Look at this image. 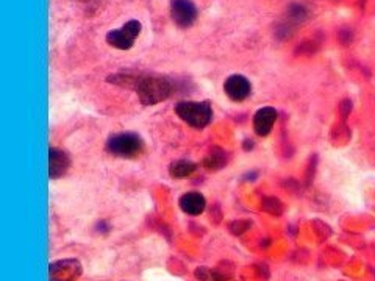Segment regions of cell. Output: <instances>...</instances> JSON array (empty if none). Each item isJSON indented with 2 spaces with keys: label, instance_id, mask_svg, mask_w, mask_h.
Returning <instances> with one entry per match:
<instances>
[{
  "label": "cell",
  "instance_id": "30bf717a",
  "mask_svg": "<svg viewBox=\"0 0 375 281\" xmlns=\"http://www.w3.org/2000/svg\"><path fill=\"white\" fill-rule=\"evenodd\" d=\"M179 205L181 208V211L188 216H198L202 214L205 211L206 206V200L201 192H186L183 194L180 200H179Z\"/></svg>",
  "mask_w": 375,
  "mask_h": 281
},
{
  "label": "cell",
  "instance_id": "277c9868",
  "mask_svg": "<svg viewBox=\"0 0 375 281\" xmlns=\"http://www.w3.org/2000/svg\"><path fill=\"white\" fill-rule=\"evenodd\" d=\"M141 22L140 21H128L125 26H122L118 30H111L106 33V43L119 50L132 49L135 44V39L141 33Z\"/></svg>",
  "mask_w": 375,
  "mask_h": 281
},
{
  "label": "cell",
  "instance_id": "6da1fadb",
  "mask_svg": "<svg viewBox=\"0 0 375 281\" xmlns=\"http://www.w3.org/2000/svg\"><path fill=\"white\" fill-rule=\"evenodd\" d=\"M110 82L128 86L138 92V97L144 105H157L169 99L175 92V84L169 77L163 75H114Z\"/></svg>",
  "mask_w": 375,
  "mask_h": 281
},
{
  "label": "cell",
  "instance_id": "8992f818",
  "mask_svg": "<svg viewBox=\"0 0 375 281\" xmlns=\"http://www.w3.org/2000/svg\"><path fill=\"white\" fill-rule=\"evenodd\" d=\"M172 21L180 28H189L197 19V8L193 0H171Z\"/></svg>",
  "mask_w": 375,
  "mask_h": 281
},
{
  "label": "cell",
  "instance_id": "3957f363",
  "mask_svg": "<svg viewBox=\"0 0 375 281\" xmlns=\"http://www.w3.org/2000/svg\"><path fill=\"white\" fill-rule=\"evenodd\" d=\"M106 150L121 158H136L144 150V143L136 133H118L106 140Z\"/></svg>",
  "mask_w": 375,
  "mask_h": 281
},
{
  "label": "cell",
  "instance_id": "52a82bcc",
  "mask_svg": "<svg viewBox=\"0 0 375 281\" xmlns=\"http://www.w3.org/2000/svg\"><path fill=\"white\" fill-rule=\"evenodd\" d=\"M224 91L228 99L233 101H242L246 100L252 92V84L246 77L241 74L230 75L224 83Z\"/></svg>",
  "mask_w": 375,
  "mask_h": 281
},
{
  "label": "cell",
  "instance_id": "7c38bea8",
  "mask_svg": "<svg viewBox=\"0 0 375 281\" xmlns=\"http://www.w3.org/2000/svg\"><path fill=\"white\" fill-rule=\"evenodd\" d=\"M227 164V153L222 148H213L210 155L205 158L206 169H220Z\"/></svg>",
  "mask_w": 375,
  "mask_h": 281
},
{
  "label": "cell",
  "instance_id": "8fae6325",
  "mask_svg": "<svg viewBox=\"0 0 375 281\" xmlns=\"http://www.w3.org/2000/svg\"><path fill=\"white\" fill-rule=\"evenodd\" d=\"M197 169V164L188 160H179L174 161L169 166V174L172 178H185L189 177L191 174H194V170Z\"/></svg>",
  "mask_w": 375,
  "mask_h": 281
},
{
  "label": "cell",
  "instance_id": "5b68a950",
  "mask_svg": "<svg viewBox=\"0 0 375 281\" xmlns=\"http://www.w3.org/2000/svg\"><path fill=\"white\" fill-rule=\"evenodd\" d=\"M50 281H75L82 275V263L74 258L53 261L49 265Z\"/></svg>",
  "mask_w": 375,
  "mask_h": 281
},
{
  "label": "cell",
  "instance_id": "9c48e42d",
  "mask_svg": "<svg viewBox=\"0 0 375 281\" xmlns=\"http://www.w3.org/2000/svg\"><path fill=\"white\" fill-rule=\"evenodd\" d=\"M275 121H277V111L271 106L258 109L254 117V130L258 136H267L271 133Z\"/></svg>",
  "mask_w": 375,
  "mask_h": 281
},
{
  "label": "cell",
  "instance_id": "ba28073f",
  "mask_svg": "<svg viewBox=\"0 0 375 281\" xmlns=\"http://www.w3.org/2000/svg\"><path fill=\"white\" fill-rule=\"evenodd\" d=\"M69 166H71V158L65 150H60V148H50L49 150V175L50 178L57 180L60 177H63Z\"/></svg>",
  "mask_w": 375,
  "mask_h": 281
},
{
  "label": "cell",
  "instance_id": "4fadbf2b",
  "mask_svg": "<svg viewBox=\"0 0 375 281\" xmlns=\"http://www.w3.org/2000/svg\"><path fill=\"white\" fill-rule=\"evenodd\" d=\"M288 14H289V19H294V21H305L307 19V8L301 4H293L288 8Z\"/></svg>",
  "mask_w": 375,
  "mask_h": 281
},
{
  "label": "cell",
  "instance_id": "7a4b0ae2",
  "mask_svg": "<svg viewBox=\"0 0 375 281\" xmlns=\"http://www.w3.org/2000/svg\"><path fill=\"white\" fill-rule=\"evenodd\" d=\"M175 113L183 122L194 128H205L213 121V109L208 101L183 100L175 105Z\"/></svg>",
  "mask_w": 375,
  "mask_h": 281
}]
</instances>
